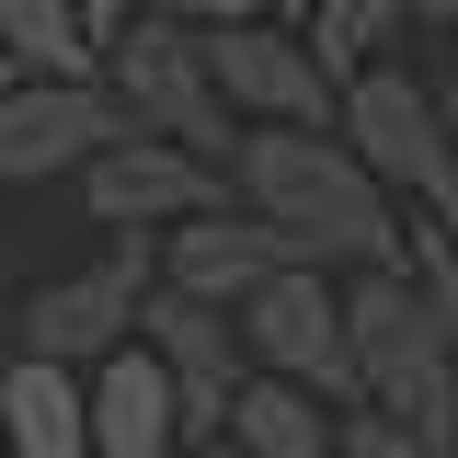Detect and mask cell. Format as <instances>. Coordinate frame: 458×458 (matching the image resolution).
<instances>
[{"instance_id":"obj_1","label":"cell","mask_w":458,"mask_h":458,"mask_svg":"<svg viewBox=\"0 0 458 458\" xmlns=\"http://www.w3.org/2000/svg\"><path fill=\"white\" fill-rule=\"evenodd\" d=\"M229 195L276 229L298 264H333V276H367V264L412 252V207L344 149V126H241Z\"/></svg>"},{"instance_id":"obj_2","label":"cell","mask_w":458,"mask_h":458,"mask_svg":"<svg viewBox=\"0 0 458 458\" xmlns=\"http://www.w3.org/2000/svg\"><path fill=\"white\" fill-rule=\"evenodd\" d=\"M344 321H355V378H367V401L447 447L458 436V355H447V321H436V298L412 276V252L344 276Z\"/></svg>"},{"instance_id":"obj_3","label":"cell","mask_w":458,"mask_h":458,"mask_svg":"<svg viewBox=\"0 0 458 458\" xmlns=\"http://www.w3.org/2000/svg\"><path fill=\"white\" fill-rule=\"evenodd\" d=\"M344 149L390 183L412 218H458V138H447V92L424 81V69H401V57H378V69H355L344 81Z\"/></svg>"},{"instance_id":"obj_4","label":"cell","mask_w":458,"mask_h":458,"mask_svg":"<svg viewBox=\"0 0 458 458\" xmlns=\"http://www.w3.org/2000/svg\"><path fill=\"white\" fill-rule=\"evenodd\" d=\"M149 298H161V241H149V229H104L92 264H69V276H47L35 298H23V355L104 367V355L138 344Z\"/></svg>"},{"instance_id":"obj_5","label":"cell","mask_w":458,"mask_h":458,"mask_svg":"<svg viewBox=\"0 0 458 458\" xmlns=\"http://www.w3.org/2000/svg\"><path fill=\"white\" fill-rule=\"evenodd\" d=\"M104 81L126 92V114H138L149 138H183V149H207V161L241 149V114H229V92H218V57H207V35H195L183 12H138V23L114 35Z\"/></svg>"},{"instance_id":"obj_6","label":"cell","mask_w":458,"mask_h":458,"mask_svg":"<svg viewBox=\"0 0 458 458\" xmlns=\"http://www.w3.org/2000/svg\"><path fill=\"white\" fill-rule=\"evenodd\" d=\"M114 138H138V114L114 81H47L23 69L0 92V183H81Z\"/></svg>"},{"instance_id":"obj_7","label":"cell","mask_w":458,"mask_h":458,"mask_svg":"<svg viewBox=\"0 0 458 458\" xmlns=\"http://www.w3.org/2000/svg\"><path fill=\"white\" fill-rule=\"evenodd\" d=\"M241 344H252V367H276V378H310L321 401H367L355 378V321H344V276L333 264H286L276 286H252L241 298Z\"/></svg>"},{"instance_id":"obj_8","label":"cell","mask_w":458,"mask_h":458,"mask_svg":"<svg viewBox=\"0 0 458 458\" xmlns=\"http://www.w3.org/2000/svg\"><path fill=\"white\" fill-rule=\"evenodd\" d=\"M81 207H92V229H183L207 218V207H229V161H207V149H183V138H114L104 161L81 172Z\"/></svg>"},{"instance_id":"obj_9","label":"cell","mask_w":458,"mask_h":458,"mask_svg":"<svg viewBox=\"0 0 458 458\" xmlns=\"http://www.w3.org/2000/svg\"><path fill=\"white\" fill-rule=\"evenodd\" d=\"M195 35H207V23H195ZM207 57H218V92H229L241 126H333V104H344V81L310 57L298 23H218Z\"/></svg>"},{"instance_id":"obj_10","label":"cell","mask_w":458,"mask_h":458,"mask_svg":"<svg viewBox=\"0 0 458 458\" xmlns=\"http://www.w3.org/2000/svg\"><path fill=\"white\" fill-rule=\"evenodd\" d=\"M138 344H149V355L172 367V390H183V424H195V447H207V436H229V401L252 390V344H241V310L161 286V298H149V321H138Z\"/></svg>"},{"instance_id":"obj_11","label":"cell","mask_w":458,"mask_h":458,"mask_svg":"<svg viewBox=\"0 0 458 458\" xmlns=\"http://www.w3.org/2000/svg\"><path fill=\"white\" fill-rule=\"evenodd\" d=\"M286 264H298V252H286V241L252 218L241 195H229V207H207V218H183V229H161V286L218 298V310H241L252 286H276Z\"/></svg>"},{"instance_id":"obj_12","label":"cell","mask_w":458,"mask_h":458,"mask_svg":"<svg viewBox=\"0 0 458 458\" xmlns=\"http://www.w3.org/2000/svg\"><path fill=\"white\" fill-rule=\"evenodd\" d=\"M92 447L104 458H195V424H183V390L149 344H126L92 367Z\"/></svg>"},{"instance_id":"obj_13","label":"cell","mask_w":458,"mask_h":458,"mask_svg":"<svg viewBox=\"0 0 458 458\" xmlns=\"http://www.w3.org/2000/svg\"><path fill=\"white\" fill-rule=\"evenodd\" d=\"M0 458H104L92 447V367L12 355L0 367Z\"/></svg>"},{"instance_id":"obj_14","label":"cell","mask_w":458,"mask_h":458,"mask_svg":"<svg viewBox=\"0 0 458 458\" xmlns=\"http://www.w3.org/2000/svg\"><path fill=\"white\" fill-rule=\"evenodd\" d=\"M229 447H252V458H344V401H321L310 378L252 367V390L229 401Z\"/></svg>"},{"instance_id":"obj_15","label":"cell","mask_w":458,"mask_h":458,"mask_svg":"<svg viewBox=\"0 0 458 458\" xmlns=\"http://www.w3.org/2000/svg\"><path fill=\"white\" fill-rule=\"evenodd\" d=\"M0 47L47 81H104V35H92V0H0Z\"/></svg>"},{"instance_id":"obj_16","label":"cell","mask_w":458,"mask_h":458,"mask_svg":"<svg viewBox=\"0 0 458 458\" xmlns=\"http://www.w3.org/2000/svg\"><path fill=\"white\" fill-rule=\"evenodd\" d=\"M412 23H424V0H310V12H298V35H310V57H321L333 81L378 69Z\"/></svg>"},{"instance_id":"obj_17","label":"cell","mask_w":458,"mask_h":458,"mask_svg":"<svg viewBox=\"0 0 458 458\" xmlns=\"http://www.w3.org/2000/svg\"><path fill=\"white\" fill-rule=\"evenodd\" d=\"M344 458H447L436 436H412L401 412H378V401H355L344 412Z\"/></svg>"},{"instance_id":"obj_18","label":"cell","mask_w":458,"mask_h":458,"mask_svg":"<svg viewBox=\"0 0 458 458\" xmlns=\"http://www.w3.org/2000/svg\"><path fill=\"white\" fill-rule=\"evenodd\" d=\"M161 12H183V23H207V35H218V23H286L298 0H161Z\"/></svg>"},{"instance_id":"obj_19","label":"cell","mask_w":458,"mask_h":458,"mask_svg":"<svg viewBox=\"0 0 458 458\" xmlns=\"http://www.w3.org/2000/svg\"><path fill=\"white\" fill-rule=\"evenodd\" d=\"M138 12H161V0H92V35H104V57H114V35H126Z\"/></svg>"},{"instance_id":"obj_20","label":"cell","mask_w":458,"mask_h":458,"mask_svg":"<svg viewBox=\"0 0 458 458\" xmlns=\"http://www.w3.org/2000/svg\"><path fill=\"white\" fill-rule=\"evenodd\" d=\"M436 92H447V138H458V57H447V69H436Z\"/></svg>"},{"instance_id":"obj_21","label":"cell","mask_w":458,"mask_h":458,"mask_svg":"<svg viewBox=\"0 0 458 458\" xmlns=\"http://www.w3.org/2000/svg\"><path fill=\"white\" fill-rule=\"evenodd\" d=\"M424 23H436V35H458V0H424Z\"/></svg>"},{"instance_id":"obj_22","label":"cell","mask_w":458,"mask_h":458,"mask_svg":"<svg viewBox=\"0 0 458 458\" xmlns=\"http://www.w3.org/2000/svg\"><path fill=\"white\" fill-rule=\"evenodd\" d=\"M195 458H252V447H229V436H207V447H195Z\"/></svg>"},{"instance_id":"obj_23","label":"cell","mask_w":458,"mask_h":458,"mask_svg":"<svg viewBox=\"0 0 458 458\" xmlns=\"http://www.w3.org/2000/svg\"><path fill=\"white\" fill-rule=\"evenodd\" d=\"M12 81H23V57H12V47H0V92H12Z\"/></svg>"},{"instance_id":"obj_24","label":"cell","mask_w":458,"mask_h":458,"mask_svg":"<svg viewBox=\"0 0 458 458\" xmlns=\"http://www.w3.org/2000/svg\"><path fill=\"white\" fill-rule=\"evenodd\" d=\"M447 458H458V436H447Z\"/></svg>"},{"instance_id":"obj_25","label":"cell","mask_w":458,"mask_h":458,"mask_svg":"<svg viewBox=\"0 0 458 458\" xmlns=\"http://www.w3.org/2000/svg\"><path fill=\"white\" fill-rule=\"evenodd\" d=\"M298 12H310V0H298Z\"/></svg>"},{"instance_id":"obj_26","label":"cell","mask_w":458,"mask_h":458,"mask_svg":"<svg viewBox=\"0 0 458 458\" xmlns=\"http://www.w3.org/2000/svg\"><path fill=\"white\" fill-rule=\"evenodd\" d=\"M447 47H458V35H447Z\"/></svg>"}]
</instances>
